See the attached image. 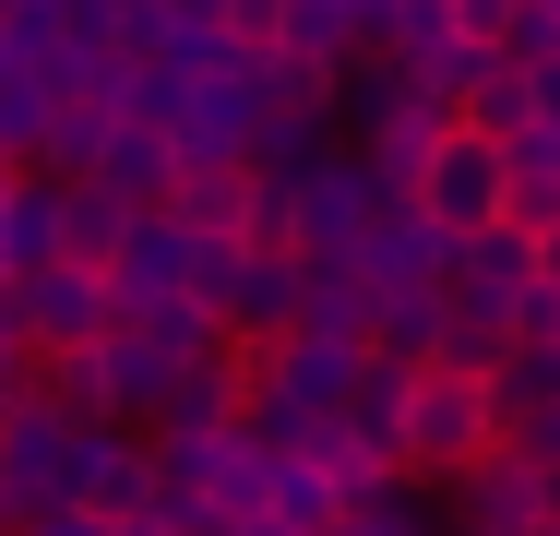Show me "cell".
Segmentation results:
<instances>
[{"mask_svg": "<svg viewBox=\"0 0 560 536\" xmlns=\"http://www.w3.org/2000/svg\"><path fill=\"white\" fill-rule=\"evenodd\" d=\"M382 429H394V465L406 477H465L489 441H501V394L489 370H453V358H382Z\"/></svg>", "mask_w": 560, "mask_h": 536, "instance_id": "1", "label": "cell"}, {"mask_svg": "<svg viewBox=\"0 0 560 536\" xmlns=\"http://www.w3.org/2000/svg\"><path fill=\"white\" fill-rule=\"evenodd\" d=\"M406 214L442 238V250H465V238H489V226H513V155L489 143V131H430V155H418V179H406Z\"/></svg>", "mask_w": 560, "mask_h": 536, "instance_id": "2", "label": "cell"}, {"mask_svg": "<svg viewBox=\"0 0 560 536\" xmlns=\"http://www.w3.org/2000/svg\"><path fill=\"white\" fill-rule=\"evenodd\" d=\"M430 24H442L465 60H513V24H525V0H430Z\"/></svg>", "mask_w": 560, "mask_h": 536, "instance_id": "3", "label": "cell"}, {"mask_svg": "<svg viewBox=\"0 0 560 536\" xmlns=\"http://www.w3.org/2000/svg\"><path fill=\"white\" fill-rule=\"evenodd\" d=\"M287 24H299V0H215V48L226 60H275Z\"/></svg>", "mask_w": 560, "mask_h": 536, "instance_id": "4", "label": "cell"}, {"mask_svg": "<svg viewBox=\"0 0 560 536\" xmlns=\"http://www.w3.org/2000/svg\"><path fill=\"white\" fill-rule=\"evenodd\" d=\"M525 287H537V299H560V203L525 226Z\"/></svg>", "mask_w": 560, "mask_h": 536, "instance_id": "5", "label": "cell"}, {"mask_svg": "<svg viewBox=\"0 0 560 536\" xmlns=\"http://www.w3.org/2000/svg\"><path fill=\"white\" fill-rule=\"evenodd\" d=\"M96 536H179V513H167V501H131V513H108Z\"/></svg>", "mask_w": 560, "mask_h": 536, "instance_id": "6", "label": "cell"}]
</instances>
